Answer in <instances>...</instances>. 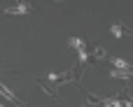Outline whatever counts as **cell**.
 Masks as SVG:
<instances>
[{"label": "cell", "instance_id": "obj_8", "mask_svg": "<svg viewBox=\"0 0 133 107\" xmlns=\"http://www.w3.org/2000/svg\"><path fill=\"white\" fill-rule=\"evenodd\" d=\"M94 56H98V58H108V54H105V49H103V47H98V49L94 51Z\"/></svg>", "mask_w": 133, "mask_h": 107}, {"label": "cell", "instance_id": "obj_1", "mask_svg": "<svg viewBox=\"0 0 133 107\" xmlns=\"http://www.w3.org/2000/svg\"><path fill=\"white\" fill-rule=\"evenodd\" d=\"M70 47L77 49V54H79V65H84V63L89 61V49H87L84 40H79V37H70Z\"/></svg>", "mask_w": 133, "mask_h": 107}, {"label": "cell", "instance_id": "obj_2", "mask_svg": "<svg viewBox=\"0 0 133 107\" xmlns=\"http://www.w3.org/2000/svg\"><path fill=\"white\" fill-rule=\"evenodd\" d=\"M0 96H5V98H7L9 103H14V105H21V107H23V103H21V100H19V98H16V96H14V93L7 89L5 84H0Z\"/></svg>", "mask_w": 133, "mask_h": 107}, {"label": "cell", "instance_id": "obj_3", "mask_svg": "<svg viewBox=\"0 0 133 107\" xmlns=\"http://www.w3.org/2000/svg\"><path fill=\"white\" fill-rule=\"evenodd\" d=\"M110 61H112V65H115V68H119V70H129V72H133V65H131V63H126L124 58H110Z\"/></svg>", "mask_w": 133, "mask_h": 107}, {"label": "cell", "instance_id": "obj_4", "mask_svg": "<svg viewBox=\"0 0 133 107\" xmlns=\"http://www.w3.org/2000/svg\"><path fill=\"white\" fill-rule=\"evenodd\" d=\"M26 12H28V5L26 2H16L14 7L7 9V14H26Z\"/></svg>", "mask_w": 133, "mask_h": 107}, {"label": "cell", "instance_id": "obj_7", "mask_svg": "<svg viewBox=\"0 0 133 107\" xmlns=\"http://www.w3.org/2000/svg\"><path fill=\"white\" fill-rule=\"evenodd\" d=\"M101 103L108 107H124V103H119V100H115V98H101Z\"/></svg>", "mask_w": 133, "mask_h": 107}, {"label": "cell", "instance_id": "obj_6", "mask_svg": "<svg viewBox=\"0 0 133 107\" xmlns=\"http://www.w3.org/2000/svg\"><path fill=\"white\" fill-rule=\"evenodd\" d=\"M110 30H112V35H115V37H122L126 28H124L122 23H112V26H110Z\"/></svg>", "mask_w": 133, "mask_h": 107}, {"label": "cell", "instance_id": "obj_5", "mask_svg": "<svg viewBox=\"0 0 133 107\" xmlns=\"http://www.w3.org/2000/svg\"><path fill=\"white\" fill-rule=\"evenodd\" d=\"M110 75L117 77V79H129V77H133V72H129V70H112Z\"/></svg>", "mask_w": 133, "mask_h": 107}]
</instances>
